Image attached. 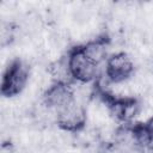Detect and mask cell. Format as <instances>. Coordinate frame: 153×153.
Listing matches in <instances>:
<instances>
[{"label":"cell","instance_id":"6da1fadb","mask_svg":"<svg viewBox=\"0 0 153 153\" xmlns=\"http://www.w3.org/2000/svg\"><path fill=\"white\" fill-rule=\"evenodd\" d=\"M66 57L74 82L90 84L99 78V66L86 56L81 44L72 47L67 51Z\"/></svg>","mask_w":153,"mask_h":153},{"label":"cell","instance_id":"7a4b0ae2","mask_svg":"<svg viewBox=\"0 0 153 153\" xmlns=\"http://www.w3.org/2000/svg\"><path fill=\"white\" fill-rule=\"evenodd\" d=\"M98 96L106 104L110 114L121 124L133 123L134 118L140 114L141 103L135 97H129V96L117 97L109 91L98 92Z\"/></svg>","mask_w":153,"mask_h":153},{"label":"cell","instance_id":"3957f363","mask_svg":"<svg viewBox=\"0 0 153 153\" xmlns=\"http://www.w3.org/2000/svg\"><path fill=\"white\" fill-rule=\"evenodd\" d=\"M30 68L20 59L12 60L4 71L1 80V94L6 98H12L20 94L29 81Z\"/></svg>","mask_w":153,"mask_h":153},{"label":"cell","instance_id":"277c9868","mask_svg":"<svg viewBox=\"0 0 153 153\" xmlns=\"http://www.w3.org/2000/svg\"><path fill=\"white\" fill-rule=\"evenodd\" d=\"M55 122L57 127L66 133H79L86 127V109L74 99L72 103L55 112Z\"/></svg>","mask_w":153,"mask_h":153},{"label":"cell","instance_id":"5b68a950","mask_svg":"<svg viewBox=\"0 0 153 153\" xmlns=\"http://www.w3.org/2000/svg\"><path fill=\"white\" fill-rule=\"evenodd\" d=\"M104 65V76L112 84H120L128 80L135 71L131 57L124 51L109 55Z\"/></svg>","mask_w":153,"mask_h":153},{"label":"cell","instance_id":"8992f818","mask_svg":"<svg viewBox=\"0 0 153 153\" xmlns=\"http://www.w3.org/2000/svg\"><path fill=\"white\" fill-rule=\"evenodd\" d=\"M75 99L72 85L62 82H53L42 94V103L48 110L56 112Z\"/></svg>","mask_w":153,"mask_h":153},{"label":"cell","instance_id":"52a82bcc","mask_svg":"<svg viewBox=\"0 0 153 153\" xmlns=\"http://www.w3.org/2000/svg\"><path fill=\"white\" fill-rule=\"evenodd\" d=\"M109 45H110V38L106 35H102L81 44V48L91 61L100 66L103 62L105 63L106 59L109 57L108 54Z\"/></svg>","mask_w":153,"mask_h":153},{"label":"cell","instance_id":"ba28073f","mask_svg":"<svg viewBox=\"0 0 153 153\" xmlns=\"http://www.w3.org/2000/svg\"><path fill=\"white\" fill-rule=\"evenodd\" d=\"M49 73L51 75L53 82H62V84H69V85L74 82L66 56H62L59 60L54 61L50 65Z\"/></svg>","mask_w":153,"mask_h":153},{"label":"cell","instance_id":"9c48e42d","mask_svg":"<svg viewBox=\"0 0 153 153\" xmlns=\"http://www.w3.org/2000/svg\"><path fill=\"white\" fill-rule=\"evenodd\" d=\"M142 126H143L146 133L148 134L149 140H153V116H151L147 121L142 122ZM148 142H149V141H148Z\"/></svg>","mask_w":153,"mask_h":153}]
</instances>
